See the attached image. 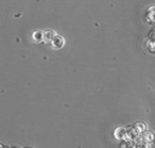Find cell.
<instances>
[{"label":"cell","instance_id":"obj_4","mask_svg":"<svg viewBox=\"0 0 155 148\" xmlns=\"http://www.w3.org/2000/svg\"><path fill=\"white\" fill-rule=\"evenodd\" d=\"M114 134H115V137H116V139H124L125 137V135H127V131H125L123 128H121V127H119V128H117L116 130H115Z\"/></svg>","mask_w":155,"mask_h":148},{"label":"cell","instance_id":"obj_2","mask_svg":"<svg viewBox=\"0 0 155 148\" xmlns=\"http://www.w3.org/2000/svg\"><path fill=\"white\" fill-rule=\"evenodd\" d=\"M32 39L35 43H39V42L44 41V31L41 30H35L32 33Z\"/></svg>","mask_w":155,"mask_h":148},{"label":"cell","instance_id":"obj_1","mask_svg":"<svg viewBox=\"0 0 155 148\" xmlns=\"http://www.w3.org/2000/svg\"><path fill=\"white\" fill-rule=\"evenodd\" d=\"M50 43H51V46L53 49H61V48L64 46L65 41H64V39H63V36H61V35H55Z\"/></svg>","mask_w":155,"mask_h":148},{"label":"cell","instance_id":"obj_3","mask_svg":"<svg viewBox=\"0 0 155 148\" xmlns=\"http://www.w3.org/2000/svg\"><path fill=\"white\" fill-rule=\"evenodd\" d=\"M56 35V33L53 30H46L44 31V41L45 42H51L53 40V37Z\"/></svg>","mask_w":155,"mask_h":148}]
</instances>
